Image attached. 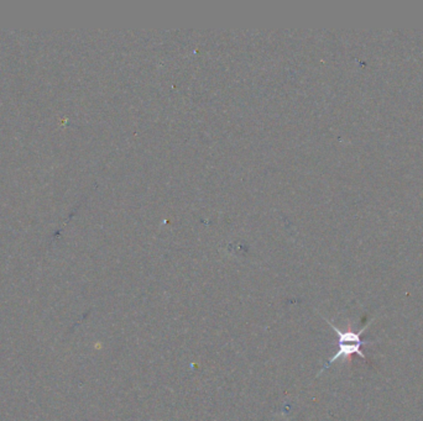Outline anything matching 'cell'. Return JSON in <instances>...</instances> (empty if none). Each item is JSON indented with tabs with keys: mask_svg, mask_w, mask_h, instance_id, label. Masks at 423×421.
Segmentation results:
<instances>
[{
	"mask_svg": "<svg viewBox=\"0 0 423 421\" xmlns=\"http://www.w3.org/2000/svg\"><path fill=\"white\" fill-rule=\"evenodd\" d=\"M325 320L327 321L329 326L333 329L334 333L337 334V336H338V351L335 352V353L329 358L328 362L323 366V368L320 371V373L317 375V377L320 375L322 372H325L327 368H329L330 366L333 365L334 362H337V361L340 360V358L348 360V362H350V361H352V356L357 355L360 356L362 360L367 361V356L364 355L362 352V346H364V345H365V346H367V345H372V342L362 341L360 335H362V334L372 325V321L367 324V325H365V326H362L359 331H354L352 329V324H349L347 330H340V329L337 328L333 323H330L327 319L325 318Z\"/></svg>",
	"mask_w": 423,
	"mask_h": 421,
	"instance_id": "obj_1",
	"label": "cell"
}]
</instances>
